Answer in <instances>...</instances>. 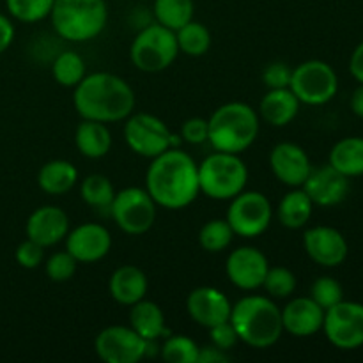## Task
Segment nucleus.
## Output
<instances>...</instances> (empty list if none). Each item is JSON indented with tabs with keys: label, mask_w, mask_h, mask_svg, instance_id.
<instances>
[{
	"label": "nucleus",
	"mask_w": 363,
	"mask_h": 363,
	"mask_svg": "<svg viewBox=\"0 0 363 363\" xmlns=\"http://www.w3.org/2000/svg\"><path fill=\"white\" fill-rule=\"evenodd\" d=\"M199 344L186 335L165 337L163 346H160V357L170 363H197Z\"/></svg>",
	"instance_id": "nucleus-34"
},
{
	"label": "nucleus",
	"mask_w": 363,
	"mask_h": 363,
	"mask_svg": "<svg viewBox=\"0 0 363 363\" xmlns=\"http://www.w3.org/2000/svg\"><path fill=\"white\" fill-rule=\"evenodd\" d=\"M301 188L311 197L314 206L333 208V206H339L340 202L346 201L351 184L350 177L340 174L328 163V165L319 167V169L312 167L311 174H308Z\"/></svg>",
	"instance_id": "nucleus-18"
},
{
	"label": "nucleus",
	"mask_w": 363,
	"mask_h": 363,
	"mask_svg": "<svg viewBox=\"0 0 363 363\" xmlns=\"http://www.w3.org/2000/svg\"><path fill=\"white\" fill-rule=\"evenodd\" d=\"M14 41V25L6 14L0 13V55L13 45Z\"/></svg>",
	"instance_id": "nucleus-44"
},
{
	"label": "nucleus",
	"mask_w": 363,
	"mask_h": 363,
	"mask_svg": "<svg viewBox=\"0 0 363 363\" xmlns=\"http://www.w3.org/2000/svg\"><path fill=\"white\" fill-rule=\"evenodd\" d=\"M328 163L350 179L363 176V137H346L337 142L330 151Z\"/></svg>",
	"instance_id": "nucleus-28"
},
{
	"label": "nucleus",
	"mask_w": 363,
	"mask_h": 363,
	"mask_svg": "<svg viewBox=\"0 0 363 363\" xmlns=\"http://www.w3.org/2000/svg\"><path fill=\"white\" fill-rule=\"evenodd\" d=\"M201 194L213 201H230L245 190L248 169L240 155L215 151L197 165Z\"/></svg>",
	"instance_id": "nucleus-6"
},
{
	"label": "nucleus",
	"mask_w": 363,
	"mask_h": 363,
	"mask_svg": "<svg viewBox=\"0 0 363 363\" xmlns=\"http://www.w3.org/2000/svg\"><path fill=\"white\" fill-rule=\"evenodd\" d=\"M80 197L87 206L94 209L110 208L116 190L110 179L103 174H91L80 184Z\"/></svg>",
	"instance_id": "nucleus-32"
},
{
	"label": "nucleus",
	"mask_w": 363,
	"mask_h": 363,
	"mask_svg": "<svg viewBox=\"0 0 363 363\" xmlns=\"http://www.w3.org/2000/svg\"><path fill=\"white\" fill-rule=\"evenodd\" d=\"M291 73L293 69L286 62H272L262 71V82L268 89L289 87Z\"/></svg>",
	"instance_id": "nucleus-40"
},
{
	"label": "nucleus",
	"mask_w": 363,
	"mask_h": 363,
	"mask_svg": "<svg viewBox=\"0 0 363 363\" xmlns=\"http://www.w3.org/2000/svg\"><path fill=\"white\" fill-rule=\"evenodd\" d=\"M259 126L261 117L248 103H225L209 117L208 142L215 151L241 155L257 140Z\"/></svg>",
	"instance_id": "nucleus-4"
},
{
	"label": "nucleus",
	"mask_w": 363,
	"mask_h": 363,
	"mask_svg": "<svg viewBox=\"0 0 363 363\" xmlns=\"http://www.w3.org/2000/svg\"><path fill=\"white\" fill-rule=\"evenodd\" d=\"M77 266L78 261L69 254V252H55V254L50 255L48 261H46L45 272L46 277H48L52 282L62 284L73 279L74 273H77Z\"/></svg>",
	"instance_id": "nucleus-38"
},
{
	"label": "nucleus",
	"mask_w": 363,
	"mask_h": 363,
	"mask_svg": "<svg viewBox=\"0 0 363 363\" xmlns=\"http://www.w3.org/2000/svg\"><path fill=\"white\" fill-rule=\"evenodd\" d=\"M230 357L227 351L218 350L216 346H204L199 350L197 363H225L229 362Z\"/></svg>",
	"instance_id": "nucleus-43"
},
{
	"label": "nucleus",
	"mask_w": 363,
	"mask_h": 363,
	"mask_svg": "<svg viewBox=\"0 0 363 363\" xmlns=\"http://www.w3.org/2000/svg\"><path fill=\"white\" fill-rule=\"evenodd\" d=\"M181 138L191 145L208 142V119L191 117V119L184 121L183 126H181Z\"/></svg>",
	"instance_id": "nucleus-41"
},
{
	"label": "nucleus",
	"mask_w": 363,
	"mask_h": 363,
	"mask_svg": "<svg viewBox=\"0 0 363 363\" xmlns=\"http://www.w3.org/2000/svg\"><path fill=\"white\" fill-rule=\"evenodd\" d=\"M14 257H16V262L21 268L34 269L38 268L43 262V259H45V248L27 238V240L21 241V243L18 245Z\"/></svg>",
	"instance_id": "nucleus-39"
},
{
	"label": "nucleus",
	"mask_w": 363,
	"mask_h": 363,
	"mask_svg": "<svg viewBox=\"0 0 363 363\" xmlns=\"http://www.w3.org/2000/svg\"><path fill=\"white\" fill-rule=\"evenodd\" d=\"M147 277L133 264L119 266L108 280V293L116 303L131 307L147 294Z\"/></svg>",
	"instance_id": "nucleus-22"
},
{
	"label": "nucleus",
	"mask_w": 363,
	"mask_h": 363,
	"mask_svg": "<svg viewBox=\"0 0 363 363\" xmlns=\"http://www.w3.org/2000/svg\"><path fill=\"white\" fill-rule=\"evenodd\" d=\"M156 208L158 206L145 188L128 186L116 191L108 209L116 225L123 233L130 236H142L155 225Z\"/></svg>",
	"instance_id": "nucleus-9"
},
{
	"label": "nucleus",
	"mask_w": 363,
	"mask_h": 363,
	"mask_svg": "<svg viewBox=\"0 0 363 363\" xmlns=\"http://www.w3.org/2000/svg\"><path fill=\"white\" fill-rule=\"evenodd\" d=\"M7 13L21 23H38L50 16L53 0H6Z\"/></svg>",
	"instance_id": "nucleus-35"
},
{
	"label": "nucleus",
	"mask_w": 363,
	"mask_h": 363,
	"mask_svg": "<svg viewBox=\"0 0 363 363\" xmlns=\"http://www.w3.org/2000/svg\"><path fill=\"white\" fill-rule=\"evenodd\" d=\"M350 73L358 84H363V41L358 43L350 57Z\"/></svg>",
	"instance_id": "nucleus-45"
},
{
	"label": "nucleus",
	"mask_w": 363,
	"mask_h": 363,
	"mask_svg": "<svg viewBox=\"0 0 363 363\" xmlns=\"http://www.w3.org/2000/svg\"><path fill=\"white\" fill-rule=\"evenodd\" d=\"M94 351L105 363H138L145 358V339L131 326H106L96 335Z\"/></svg>",
	"instance_id": "nucleus-13"
},
{
	"label": "nucleus",
	"mask_w": 363,
	"mask_h": 363,
	"mask_svg": "<svg viewBox=\"0 0 363 363\" xmlns=\"http://www.w3.org/2000/svg\"><path fill=\"white\" fill-rule=\"evenodd\" d=\"M269 167L277 179L291 188H301L312 170L311 158L301 145L280 142L269 152Z\"/></svg>",
	"instance_id": "nucleus-17"
},
{
	"label": "nucleus",
	"mask_w": 363,
	"mask_h": 363,
	"mask_svg": "<svg viewBox=\"0 0 363 363\" xmlns=\"http://www.w3.org/2000/svg\"><path fill=\"white\" fill-rule=\"evenodd\" d=\"M186 311L191 321L204 328L220 325V323L229 321L233 303L229 298L216 287L202 286L191 291L186 298Z\"/></svg>",
	"instance_id": "nucleus-19"
},
{
	"label": "nucleus",
	"mask_w": 363,
	"mask_h": 363,
	"mask_svg": "<svg viewBox=\"0 0 363 363\" xmlns=\"http://www.w3.org/2000/svg\"><path fill=\"white\" fill-rule=\"evenodd\" d=\"M209 339H211L213 346H216L222 351H230L238 344V333L230 321L220 323V325L211 326L209 328Z\"/></svg>",
	"instance_id": "nucleus-42"
},
{
	"label": "nucleus",
	"mask_w": 363,
	"mask_h": 363,
	"mask_svg": "<svg viewBox=\"0 0 363 363\" xmlns=\"http://www.w3.org/2000/svg\"><path fill=\"white\" fill-rule=\"evenodd\" d=\"M314 213V202L311 201L303 188H293L279 202L277 216L286 229H301L307 225Z\"/></svg>",
	"instance_id": "nucleus-27"
},
{
	"label": "nucleus",
	"mask_w": 363,
	"mask_h": 363,
	"mask_svg": "<svg viewBox=\"0 0 363 363\" xmlns=\"http://www.w3.org/2000/svg\"><path fill=\"white\" fill-rule=\"evenodd\" d=\"M311 298L323 311H328L330 307L344 300V289L339 280H335L333 277H319L312 284Z\"/></svg>",
	"instance_id": "nucleus-37"
},
{
	"label": "nucleus",
	"mask_w": 363,
	"mask_h": 363,
	"mask_svg": "<svg viewBox=\"0 0 363 363\" xmlns=\"http://www.w3.org/2000/svg\"><path fill=\"white\" fill-rule=\"evenodd\" d=\"M234 236L236 234H234L233 227L229 225L227 220L215 218L202 225L201 233H199V243L209 254H220V252L229 248Z\"/></svg>",
	"instance_id": "nucleus-33"
},
{
	"label": "nucleus",
	"mask_w": 363,
	"mask_h": 363,
	"mask_svg": "<svg viewBox=\"0 0 363 363\" xmlns=\"http://www.w3.org/2000/svg\"><path fill=\"white\" fill-rule=\"evenodd\" d=\"M78 181V170L67 160H52L46 162L38 172V184L45 194L48 195H64Z\"/></svg>",
	"instance_id": "nucleus-26"
},
{
	"label": "nucleus",
	"mask_w": 363,
	"mask_h": 363,
	"mask_svg": "<svg viewBox=\"0 0 363 363\" xmlns=\"http://www.w3.org/2000/svg\"><path fill=\"white\" fill-rule=\"evenodd\" d=\"M282 311L284 332L298 339H307L323 330L325 311L311 296H300L291 300Z\"/></svg>",
	"instance_id": "nucleus-21"
},
{
	"label": "nucleus",
	"mask_w": 363,
	"mask_h": 363,
	"mask_svg": "<svg viewBox=\"0 0 363 363\" xmlns=\"http://www.w3.org/2000/svg\"><path fill=\"white\" fill-rule=\"evenodd\" d=\"M179 55L176 32L158 21L147 23L135 35L130 46L131 64L144 73H162Z\"/></svg>",
	"instance_id": "nucleus-7"
},
{
	"label": "nucleus",
	"mask_w": 363,
	"mask_h": 363,
	"mask_svg": "<svg viewBox=\"0 0 363 363\" xmlns=\"http://www.w3.org/2000/svg\"><path fill=\"white\" fill-rule=\"evenodd\" d=\"M50 20L59 38L87 43L105 30L108 7L105 0H53Z\"/></svg>",
	"instance_id": "nucleus-5"
},
{
	"label": "nucleus",
	"mask_w": 363,
	"mask_h": 363,
	"mask_svg": "<svg viewBox=\"0 0 363 363\" xmlns=\"http://www.w3.org/2000/svg\"><path fill=\"white\" fill-rule=\"evenodd\" d=\"M300 105V99L294 96V92L289 87L269 89L259 103L257 113L269 126L284 128L296 119Z\"/></svg>",
	"instance_id": "nucleus-23"
},
{
	"label": "nucleus",
	"mask_w": 363,
	"mask_h": 363,
	"mask_svg": "<svg viewBox=\"0 0 363 363\" xmlns=\"http://www.w3.org/2000/svg\"><path fill=\"white\" fill-rule=\"evenodd\" d=\"M74 145L85 158L99 160L112 149V133L105 123L82 119L74 131Z\"/></svg>",
	"instance_id": "nucleus-24"
},
{
	"label": "nucleus",
	"mask_w": 363,
	"mask_h": 363,
	"mask_svg": "<svg viewBox=\"0 0 363 363\" xmlns=\"http://www.w3.org/2000/svg\"><path fill=\"white\" fill-rule=\"evenodd\" d=\"M124 121H126L124 123V140L135 155L152 160L165 152L167 149H172L170 147L172 131L160 117L138 112L131 113Z\"/></svg>",
	"instance_id": "nucleus-11"
},
{
	"label": "nucleus",
	"mask_w": 363,
	"mask_h": 363,
	"mask_svg": "<svg viewBox=\"0 0 363 363\" xmlns=\"http://www.w3.org/2000/svg\"><path fill=\"white\" fill-rule=\"evenodd\" d=\"M289 89L303 105L321 106L337 96L339 77L325 60H305L298 64L291 73Z\"/></svg>",
	"instance_id": "nucleus-8"
},
{
	"label": "nucleus",
	"mask_w": 363,
	"mask_h": 363,
	"mask_svg": "<svg viewBox=\"0 0 363 363\" xmlns=\"http://www.w3.org/2000/svg\"><path fill=\"white\" fill-rule=\"evenodd\" d=\"M179 53L188 57H202L211 48V32L204 23L191 20L176 30Z\"/></svg>",
	"instance_id": "nucleus-30"
},
{
	"label": "nucleus",
	"mask_w": 363,
	"mask_h": 363,
	"mask_svg": "<svg viewBox=\"0 0 363 363\" xmlns=\"http://www.w3.org/2000/svg\"><path fill=\"white\" fill-rule=\"evenodd\" d=\"M137 98L131 85L108 71L85 74L74 87L73 106L82 119L119 123L133 113Z\"/></svg>",
	"instance_id": "nucleus-2"
},
{
	"label": "nucleus",
	"mask_w": 363,
	"mask_h": 363,
	"mask_svg": "<svg viewBox=\"0 0 363 363\" xmlns=\"http://www.w3.org/2000/svg\"><path fill=\"white\" fill-rule=\"evenodd\" d=\"M303 248L308 257L325 268H337L344 264L350 247L340 230L328 225H315L305 230Z\"/></svg>",
	"instance_id": "nucleus-15"
},
{
	"label": "nucleus",
	"mask_w": 363,
	"mask_h": 363,
	"mask_svg": "<svg viewBox=\"0 0 363 363\" xmlns=\"http://www.w3.org/2000/svg\"><path fill=\"white\" fill-rule=\"evenodd\" d=\"M145 190L158 208L170 211L188 208L201 194L197 163L179 147L167 149L152 158L145 172Z\"/></svg>",
	"instance_id": "nucleus-1"
},
{
	"label": "nucleus",
	"mask_w": 363,
	"mask_h": 363,
	"mask_svg": "<svg viewBox=\"0 0 363 363\" xmlns=\"http://www.w3.org/2000/svg\"><path fill=\"white\" fill-rule=\"evenodd\" d=\"M130 326L145 340H158L162 337L170 335L160 305H156L155 301H147L145 298L138 303L131 305Z\"/></svg>",
	"instance_id": "nucleus-25"
},
{
	"label": "nucleus",
	"mask_w": 363,
	"mask_h": 363,
	"mask_svg": "<svg viewBox=\"0 0 363 363\" xmlns=\"http://www.w3.org/2000/svg\"><path fill=\"white\" fill-rule=\"evenodd\" d=\"M350 106H351V112H353L354 116L362 117L363 119V84L358 85V87L353 91V94H351Z\"/></svg>",
	"instance_id": "nucleus-46"
},
{
	"label": "nucleus",
	"mask_w": 363,
	"mask_h": 363,
	"mask_svg": "<svg viewBox=\"0 0 363 363\" xmlns=\"http://www.w3.org/2000/svg\"><path fill=\"white\" fill-rule=\"evenodd\" d=\"M52 74L53 80L62 87H77L87 74L85 60L82 59L80 53L71 50L60 52L52 64Z\"/></svg>",
	"instance_id": "nucleus-31"
},
{
	"label": "nucleus",
	"mask_w": 363,
	"mask_h": 363,
	"mask_svg": "<svg viewBox=\"0 0 363 363\" xmlns=\"http://www.w3.org/2000/svg\"><path fill=\"white\" fill-rule=\"evenodd\" d=\"M69 233V216L57 206H41L28 216L25 223V234L43 248L53 247L66 240Z\"/></svg>",
	"instance_id": "nucleus-20"
},
{
	"label": "nucleus",
	"mask_w": 363,
	"mask_h": 363,
	"mask_svg": "<svg viewBox=\"0 0 363 363\" xmlns=\"http://www.w3.org/2000/svg\"><path fill=\"white\" fill-rule=\"evenodd\" d=\"M194 0H155L152 4L155 20L174 32L194 20Z\"/></svg>",
	"instance_id": "nucleus-29"
},
{
	"label": "nucleus",
	"mask_w": 363,
	"mask_h": 363,
	"mask_svg": "<svg viewBox=\"0 0 363 363\" xmlns=\"http://www.w3.org/2000/svg\"><path fill=\"white\" fill-rule=\"evenodd\" d=\"M238 339L254 350L275 346L284 333L282 311L268 296L250 294L233 305L229 318Z\"/></svg>",
	"instance_id": "nucleus-3"
},
{
	"label": "nucleus",
	"mask_w": 363,
	"mask_h": 363,
	"mask_svg": "<svg viewBox=\"0 0 363 363\" xmlns=\"http://www.w3.org/2000/svg\"><path fill=\"white\" fill-rule=\"evenodd\" d=\"M323 332L332 346L353 351L363 346V303L339 301L325 311Z\"/></svg>",
	"instance_id": "nucleus-12"
},
{
	"label": "nucleus",
	"mask_w": 363,
	"mask_h": 363,
	"mask_svg": "<svg viewBox=\"0 0 363 363\" xmlns=\"http://www.w3.org/2000/svg\"><path fill=\"white\" fill-rule=\"evenodd\" d=\"M273 218V208L264 194L255 190H243L230 199L225 220L234 234L241 238H259L268 230Z\"/></svg>",
	"instance_id": "nucleus-10"
},
{
	"label": "nucleus",
	"mask_w": 363,
	"mask_h": 363,
	"mask_svg": "<svg viewBox=\"0 0 363 363\" xmlns=\"http://www.w3.org/2000/svg\"><path fill=\"white\" fill-rule=\"evenodd\" d=\"M262 287L268 293V296L284 300V298H289L296 289V275L284 266H275V268L269 266Z\"/></svg>",
	"instance_id": "nucleus-36"
},
{
	"label": "nucleus",
	"mask_w": 363,
	"mask_h": 363,
	"mask_svg": "<svg viewBox=\"0 0 363 363\" xmlns=\"http://www.w3.org/2000/svg\"><path fill=\"white\" fill-rule=\"evenodd\" d=\"M112 248V236L101 223H82L69 230L66 236V250L84 264H92L108 255Z\"/></svg>",
	"instance_id": "nucleus-16"
},
{
	"label": "nucleus",
	"mask_w": 363,
	"mask_h": 363,
	"mask_svg": "<svg viewBox=\"0 0 363 363\" xmlns=\"http://www.w3.org/2000/svg\"><path fill=\"white\" fill-rule=\"evenodd\" d=\"M268 269V257L255 247L236 248L230 252L225 262L227 279L241 291H255L262 287Z\"/></svg>",
	"instance_id": "nucleus-14"
}]
</instances>
